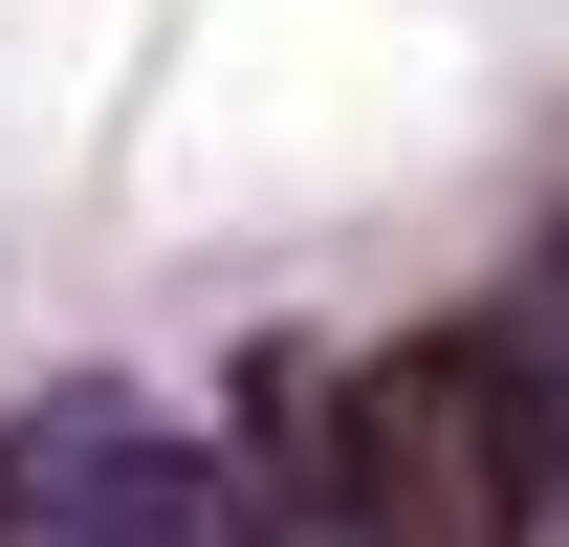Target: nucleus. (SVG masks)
I'll return each instance as SVG.
<instances>
[{
    "mask_svg": "<svg viewBox=\"0 0 569 547\" xmlns=\"http://www.w3.org/2000/svg\"><path fill=\"white\" fill-rule=\"evenodd\" d=\"M351 481H372V547H548V481H526V438H503L460 329L351 350Z\"/></svg>",
    "mask_w": 569,
    "mask_h": 547,
    "instance_id": "nucleus-1",
    "label": "nucleus"
}]
</instances>
